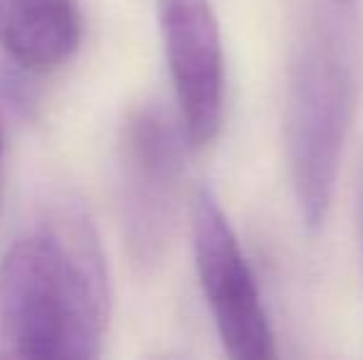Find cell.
<instances>
[{"label": "cell", "mask_w": 363, "mask_h": 360, "mask_svg": "<svg viewBox=\"0 0 363 360\" xmlns=\"http://www.w3.org/2000/svg\"><path fill=\"white\" fill-rule=\"evenodd\" d=\"M193 257L225 351L235 360H272L274 333L245 252L211 190L193 202Z\"/></svg>", "instance_id": "277c9868"}, {"label": "cell", "mask_w": 363, "mask_h": 360, "mask_svg": "<svg viewBox=\"0 0 363 360\" xmlns=\"http://www.w3.org/2000/svg\"><path fill=\"white\" fill-rule=\"evenodd\" d=\"M3 156H5V136H3V121H0V190H3Z\"/></svg>", "instance_id": "ba28073f"}, {"label": "cell", "mask_w": 363, "mask_h": 360, "mask_svg": "<svg viewBox=\"0 0 363 360\" xmlns=\"http://www.w3.org/2000/svg\"><path fill=\"white\" fill-rule=\"evenodd\" d=\"M183 126L156 101L129 111L119 131V200L129 257L153 269L176 232L183 190Z\"/></svg>", "instance_id": "3957f363"}, {"label": "cell", "mask_w": 363, "mask_h": 360, "mask_svg": "<svg viewBox=\"0 0 363 360\" xmlns=\"http://www.w3.org/2000/svg\"><path fill=\"white\" fill-rule=\"evenodd\" d=\"M79 0H0V50L33 74L55 72L79 50Z\"/></svg>", "instance_id": "8992f818"}, {"label": "cell", "mask_w": 363, "mask_h": 360, "mask_svg": "<svg viewBox=\"0 0 363 360\" xmlns=\"http://www.w3.org/2000/svg\"><path fill=\"white\" fill-rule=\"evenodd\" d=\"M356 207H359V240H361V260H363V170L359 178V200H356Z\"/></svg>", "instance_id": "52a82bcc"}, {"label": "cell", "mask_w": 363, "mask_h": 360, "mask_svg": "<svg viewBox=\"0 0 363 360\" xmlns=\"http://www.w3.org/2000/svg\"><path fill=\"white\" fill-rule=\"evenodd\" d=\"M111 316L99 235L57 200L0 260V358H96Z\"/></svg>", "instance_id": "6da1fadb"}, {"label": "cell", "mask_w": 363, "mask_h": 360, "mask_svg": "<svg viewBox=\"0 0 363 360\" xmlns=\"http://www.w3.org/2000/svg\"><path fill=\"white\" fill-rule=\"evenodd\" d=\"M354 116V64L344 37L316 23L291 62L284 141L299 217L319 230L329 215Z\"/></svg>", "instance_id": "7a4b0ae2"}, {"label": "cell", "mask_w": 363, "mask_h": 360, "mask_svg": "<svg viewBox=\"0 0 363 360\" xmlns=\"http://www.w3.org/2000/svg\"><path fill=\"white\" fill-rule=\"evenodd\" d=\"M163 50L191 149L218 139L225 116L223 35L211 0H158Z\"/></svg>", "instance_id": "5b68a950"}]
</instances>
